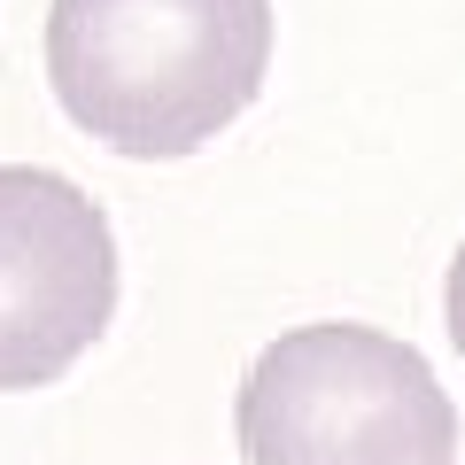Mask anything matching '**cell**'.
Segmentation results:
<instances>
[{"mask_svg":"<svg viewBox=\"0 0 465 465\" xmlns=\"http://www.w3.org/2000/svg\"><path fill=\"white\" fill-rule=\"evenodd\" d=\"M442 318H450V341H458V357H465V241H458V256H450V287H442Z\"/></svg>","mask_w":465,"mask_h":465,"instance_id":"obj_4","label":"cell"},{"mask_svg":"<svg viewBox=\"0 0 465 465\" xmlns=\"http://www.w3.org/2000/svg\"><path fill=\"white\" fill-rule=\"evenodd\" d=\"M116 318V241L63 171L0 163V388H47Z\"/></svg>","mask_w":465,"mask_h":465,"instance_id":"obj_3","label":"cell"},{"mask_svg":"<svg viewBox=\"0 0 465 465\" xmlns=\"http://www.w3.org/2000/svg\"><path fill=\"white\" fill-rule=\"evenodd\" d=\"M232 434L249 465H450L458 411L411 341L326 318L249 365Z\"/></svg>","mask_w":465,"mask_h":465,"instance_id":"obj_2","label":"cell"},{"mask_svg":"<svg viewBox=\"0 0 465 465\" xmlns=\"http://www.w3.org/2000/svg\"><path fill=\"white\" fill-rule=\"evenodd\" d=\"M272 70V0H54L47 78L116 155H194Z\"/></svg>","mask_w":465,"mask_h":465,"instance_id":"obj_1","label":"cell"}]
</instances>
